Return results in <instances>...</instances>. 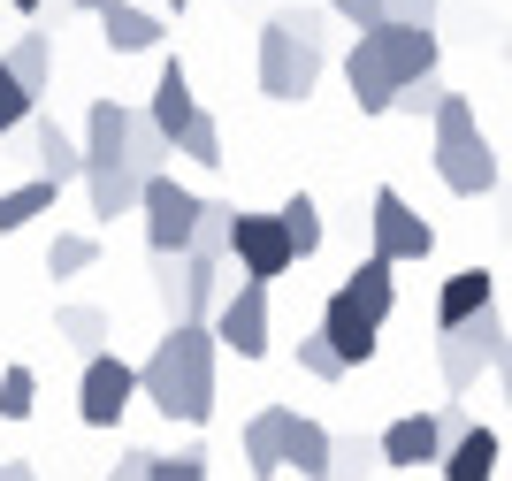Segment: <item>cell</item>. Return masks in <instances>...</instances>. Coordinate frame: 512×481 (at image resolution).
I'll list each match as a JSON object with an SVG mask.
<instances>
[{
	"instance_id": "obj_26",
	"label": "cell",
	"mask_w": 512,
	"mask_h": 481,
	"mask_svg": "<svg viewBox=\"0 0 512 481\" xmlns=\"http://www.w3.org/2000/svg\"><path fill=\"white\" fill-rule=\"evenodd\" d=\"M383 459H375V436H329V466L321 481H375Z\"/></svg>"
},
{
	"instance_id": "obj_43",
	"label": "cell",
	"mask_w": 512,
	"mask_h": 481,
	"mask_svg": "<svg viewBox=\"0 0 512 481\" xmlns=\"http://www.w3.org/2000/svg\"><path fill=\"white\" fill-rule=\"evenodd\" d=\"M8 8H16V16H39V8H46V0H8Z\"/></svg>"
},
{
	"instance_id": "obj_41",
	"label": "cell",
	"mask_w": 512,
	"mask_h": 481,
	"mask_svg": "<svg viewBox=\"0 0 512 481\" xmlns=\"http://www.w3.org/2000/svg\"><path fill=\"white\" fill-rule=\"evenodd\" d=\"M146 466H153V451H123V459H115V474H107V481H146Z\"/></svg>"
},
{
	"instance_id": "obj_36",
	"label": "cell",
	"mask_w": 512,
	"mask_h": 481,
	"mask_svg": "<svg viewBox=\"0 0 512 481\" xmlns=\"http://www.w3.org/2000/svg\"><path fill=\"white\" fill-rule=\"evenodd\" d=\"M436 8H444V0H383V23H413V31H436Z\"/></svg>"
},
{
	"instance_id": "obj_23",
	"label": "cell",
	"mask_w": 512,
	"mask_h": 481,
	"mask_svg": "<svg viewBox=\"0 0 512 481\" xmlns=\"http://www.w3.org/2000/svg\"><path fill=\"white\" fill-rule=\"evenodd\" d=\"M283 466H299V481H321V466H329V428H321V420H306V413H291Z\"/></svg>"
},
{
	"instance_id": "obj_7",
	"label": "cell",
	"mask_w": 512,
	"mask_h": 481,
	"mask_svg": "<svg viewBox=\"0 0 512 481\" xmlns=\"http://www.w3.org/2000/svg\"><path fill=\"white\" fill-rule=\"evenodd\" d=\"M321 62H329V54L306 46V39H291L283 23L260 31V92H268V100H306L321 84Z\"/></svg>"
},
{
	"instance_id": "obj_16",
	"label": "cell",
	"mask_w": 512,
	"mask_h": 481,
	"mask_svg": "<svg viewBox=\"0 0 512 481\" xmlns=\"http://www.w3.org/2000/svg\"><path fill=\"white\" fill-rule=\"evenodd\" d=\"M192 115H199V100H192V69H184V62H161V77H153V100H146V123L176 146V130L192 123Z\"/></svg>"
},
{
	"instance_id": "obj_12",
	"label": "cell",
	"mask_w": 512,
	"mask_h": 481,
	"mask_svg": "<svg viewBox=\"0 0 512 481\" xmlns=\"http://www.w3.org/2000/svg\"><path fill=\"white\" fill-rule=\"evenodd\" d=\"M482 306H497V275L490 268H459V275H444V291H436V329H467Z\"/></svg>"
},
{
	"instance_id": "obj_8",
	"label": "cell",
	"mask_w": 512,
	"mask_h": 481,
	"mask_svg": "<svg viewBox=\"0 0 512 481\" xmlns=\"http://www.w3.org/2000/svg\"><path fill=\"white\" fill-rule=\"evenodd\" d=\"M230 260H237V275L245 283H276V275H291L299 260H291V245H283V230H276V214H245V207H230Z\"/></svg>"
},
{
	"instance_id": "obj_18",
	"label": "cell",
	"mask_w": 512,
	"mask_h": 481,
	"mask_svg": "<svg viewBox=\"0 0 512 481\" xmlns=\"http://www.w3.org/2000/svg\"><path fill=\"white\" fill-rule=\"evenodd\" d=\"M0 77L16 84L23 100H39V92H46V77H54V39H46V31H23V39L8 46V54H0Z\"/></svg>"
},
{
	"instance_id": "obj_15",
	"label": "cell",
	"mask_w": 512,
	"mask_h": 481,
	"mask_svg": "<svg viewBox=\"0 0 512 481\" xmlns=\"http://www.w3.org/2000/svg\"><path fill=\"white\" fill-rule=\"evenodd\" d=\"M444 481H497V466H505V436L497 428H467V436L444 443Z\"/></svg>"
},
{
	"instance_id": "obj_33",
	"label": "cell",
	"mask_w": 512,
	"mask_h": 481,
	"mask_svg": "<svg viewBox=\"0 0 512 481\" xmlns=\"http://www.w3.org/2000/svg\"><path fill=\"white\" fill-rule=\"evenodd\" d=\"M444 92H451L444 77H421V84H406V92H390V115H413V123H421V115H436Z\"/></svg>"
},
{
	"instance_id": "obj_11",
	"label": "cell",
	"mask_w": 512,
	"mask_h": 481,
	"mask_svg": "<svg viewBox=\"0 0 512 481\" xmlns=\"http://www.w3.org/2000/svg\"><path fill=\"white\" fill-rule=\"evenodd\" d=\"M375 459L398 466V474H406V466H436V459H444V436H436V420H428V413H406V420H390L383 436H375Z\"/></svg>"
},
{
	"instance_id": "obj_10",
	"label": "cell",
	"mask_w": 512,
	"mask_h": 481,
	"mask_svg": "<svg viewBox=\"0 0 512 481\" xmlns=\"http://www.w3.org/2000/svg\"><path fill=\"white\" fill-rule=\"evenodd\" d=\"M130 398H138V367L115 352L85 359V382H77V413H85V428H115V420L130 413Z\"/></svg>"
},
{
	"instance_id": "obj_45",
	"label": "cell",
	"mask_w": 512,
	"mask_h": 481,
	"mask_svg": "<svg viewBox=\"0 0 512 481\" xmlns=\"http://www.w3.org/2000/svg\"><path fill=\"white\" fill-rule=\"evenodd\" d=\"M69 8H85V16H92V8H100V0H69Z\"/></svg>"
},
{
	"instance_id": "obj_19",
	"label": "cell",
	"mask_w": 512,
	"mask_h": 481,
	"mask_svg": "<svg viewBox=\"0 0 512 481\" xmlns=\"http://www.w3.org/2000/svg\"><path fill=\"white\" fill-rule=\"evenodd\" d=\"M31 146H39V176L54 191H62L69 176H85V153H77V138H69L54 115H31Z\"/></svg>"
},
{
	"instance_id": "obj_39",
	"label": "cell",
	"mask_w": 512,
	"mask_h": 481,
	"mask_svg": "<svg viewBox=\"0 0 512 481\" xmlns=\"http://www.w3.org/2000/svg\"><path fill=\"white\" fill-rule=\"evenodd\" d=\"M291 39H306V46H321V23H329V8H291V16H276Z\"/></svg>"
},
{
	"instance_id": "obj_40",
	"label": "cell",
	"mask_w": 512,
	"mask_h": 481,
	"mask_svg": "<svg viewBox=\"0 0 512 481\" xmlns=\"http://www.w3.org/2000/svg\"><path fill=\"white\" fill-rule=\"evenodd\" d=\"M329 16H344V23H360V31H375V23H383V0H329Z\"/></svg>"
},
{
	"instance_id": "obj_28",
	"label": "cell",
	"mask_w": 512,
	"mask_h": 481,
	"mask_svg": "<svg viewBox=\"0 0 512 481\" xmlns=\"http://www.w3.org/2000/svg\"><path fill=\"white\" fill-rule=\"evenodd\" d=\"M85 191H92V214H100V222L138 214V176H130V168H100V176H85Z\"/></svg>"
},
{
	"instance_id": "obj_31",
	"label": "cell",
	"mask_w": 512,
	"mask_h": 481,
	"mask_svg": "<svg viewBox=\"0 0 512 481\" xmlns=\"http://www.w3.org/2000/svg\"><path fill=\"white\" fill-rule=\"evenodd\" d=\"M92 260H100V237H85V230H62L46 245V275H85Z\"/></svg>"
},
{
	"instance_id": "obj_9",
	"label": "cell",
	"mask_w": 512,
	"mask_h": 481,
	"mask_svg": "<svg viewBox=\"0 0 512 481\" xmlns=\"http://www.w3.org/2000/svg\"><path fill=\"white\" fill-rule=\"evenodd\" d=\"M214 344L237 359H268V291L260 283H237V291H222V306H214Z\"/></svg>"
},
{
	"instance_id": "obj_35",
	"label": "cell",
	"mask_w": 512,
	"mask_h": 481,
	"mask_svg": "<svg viewBox=\"0 0 512 481\" xmlns=\"http://www.w3.org/2000/svg\"><path fill=\"white\" fill-rule=\"evenodd\" d=\"M146 481H207V451H176V459H161V451H153Z\"/></svg>"
},
{
	"instance_id": "obj_6",
	"label": "cell",
	"mask_w": 512,
	"mask_h": 481,
	"mask_svg": "<svg viewBox=\"0 0 512 481\" xmlns=\"http://www.w3.org/2000/svg\"><path fill=\"white\" fill-rule=\"evenodd\" d=\"M138 214H146V245H153V260H176V252L192 245L199 191H184L176 176H146V184H138Z\"/></svg>"
},
{
	"instance_id": "obj_27",
	"label": "cell",
	"mask_w": 512,
	"mask_h": 481,
	"mask_svg": "<svg viewBox=\"0 0 512 481\" xmlns=\"http://www.w3.org/2000/svg\"><path fill=\"white\" fill-rule=\"evenodd\" d=\"M123 168L146 184V176H169V138L146 123V115H130V138H123Z\"/></svg>"
},
{
	"instance_id": "obj_14",
	"label": "cell",
	"mask_w": 512,
	"mask_h": 481,
	"mask_svg": "<svg viewBox=\"0 0 512 481\" xmlns=\"http://www.w3.org/2000/svg\"><path fill=\"white\" fill-rule=\"evenodd\" d=\"M123 138H130V107L123 100H92L85 115V176H100V168H123Z\"/></svg>"
},
{
	"instance_id": "obj_25",
	"label": "cell",
	"mask_w": 512,
	"mask_h": 481,
	"mask_svg": "<svg viewBox=\"0 0 512 481\" xmlns=\"http://www.w3.org/2000/svg\"><path fill=\"white\" fill-rule=\"evenodd\" d=\"M451 336H459V344H467V352L482 359L490 375H505V352H512V344H505V306H482L467 329H451Z\"/></svg>"
},
{
	"instance_id": "obj_34",
	"label": "cell",
	"mask_w": 512,
	"mask_h": 481,
	"mask_svg": "<svg viewBox=\"0 0 512 481\" xmlns=\"http://www.w3.org/2000/svg\"><path fill=\"white\" fill-rule=\"evenodd\" d=\"M344 84H352V100H360V115H390V84L367 77L360 62H344Z\"/></svg>"
},
{
	"instance_id": "obj_17",
	"label": "cell",
	"mask_w": 512,
	"mask_h": 481,
	"mask_svg": "<svg viewBox=\"0 0 512 481\" xmlns=\"http://www.w3.org/2000/svg\"><path fill=\"white\" fill-rule=\"evenodd\" d=\"M283 436H291V405H260V413L245 420V466H253L260 481L283 474Z\"/></svg>"
},
{
	"instance_id": "obj_22",
	"label": "cell",
	"mask_w": 512,
	"mask_h": 481,
	"mask_svg": "<svg viewBox=\"0 0 512 481\" xmlns=\"http://www.w3.org/2000/svg\"><path fill=\"white\" fill-rule=\"evenodd\" d=\"M54 199H62V191L46 184V176H31V184H16V191H0V237H16V230H31L39 214H54Z\"/></svg>"
},
{
	"instance_id": "obj_2",
	"label": "cell",
	"mask_w": 512,
	"mask_h": 481,
	"mask_svg": "<svg viewBox=\"0 0 512 481\" xmlns=\"http://www.w3.org/2000/svg\"><path fill=\"white\" fill-rule=\"evenodd\" d=\"M428 123H436V176H444V191H459V199L497 191V146L482 138V115L467 107V92H444Z\"/></svg>"
},
{
	"instance_id": "obj_32",
	"label": "cell",
	"mask_w": 512,
	"mask_h": 481,
	"mask_svg": "<svg viewBox=\"0 0 512 481\" xmlns=\"http://www.w3.org/2000/svg\"><path fill=\"white\" fill-rule=\"evenodd\" d=\"M31 405H39V375L31 367H0V420H31Z\"/></svg>"
},
{
	"instance_id": "obj_30",
	"label": "cell",
	"mask_w": 512,
	"mask_h": 481,
	"mask_svg": "<svg viewBox=\"0 0 512 481\" xmlns=\"http://www.w3.org/2000/svg\"><path fill=\"white\" fill-rule=\"evenodd\" d=\"M436 375H444V390L451 398H467L474 382H482V359L459 344V336H436Z\"/></svg>"
},
{
	"instance_id": "obj_37",
	"label": "cell",
	"mask_w": 512,
	"mask_h": 481,
	"mask_svg": "<svg viewBox=\"0 0 512 481\" xmlns=\"http://www.w3.org/2000/svg\"><path fill=\"white\" fill-rule=\"evenodd\" d=\"M299 367H306L314 382H337V375H344V367H337V352H329L321 336H299Z\"/></svg>"
},
{
	"instance_id": "obj_44",
	"label": "cell",
	"mask_w": 512,
	"mask_h": 481,
	"mask_svg": "<svg viewBox=\"0 0 512 481\" xmlns=\"http://www.w3.org/2000/svg\"><path fill=\"white\" fill-rule=\"evenodd\" d=\"M161 8H176V16H184V8H192V0H161Z\"/></svg>"
},
{
	"instance_id": "obj_24",
	"label": "cell",
	"mask_w": 512,
	"mask_h": 481,
	"mask_svg": "<svg viewBox=\"0 0 512 481\" xmlns=\"http://www.w3.org/2000/svg\"><path fill=\"white\" fill-rule=\"evenodd\" d=\"M192 260H207V268H230V207L222 199H199V222H192Z\"/></svg>"
},
{
	"instance_id": "obj_29",
	"label": "cell",
	"mask_w": 512,
	"mask_h": 481,
	"mask_svg": "<svg viewBox=\"0 0 512 481\" xmlns=\"http://www.w3.org/2000/svg\"><path fill=\"white\" fill-rule=\"evenodd\" d=\"M169 153H184V161H199V168H222V161H230V153H222V123H214L207 107H199L192 123L176 130V146H169Z\"/></svg>"
},
{
	"instance_id": "obj_4",
	"label": "cell",
	"mask_w": 512,
	"mask_h": 481,
	"mask_svg": "<svg viewBox=\"0 0 512 481\" xmlns=\"http://www.w3.org/2000/svg\"><path fill=\"white\" fill-rule=\"evenodd\" d=\"M153 298H161L169 329H207V314L222 306V268L192 260V252H176V260L153 268Z\"/></svg>"
},
{
	"instance_id": "obj_20",
	"label": "cell",
	"mask_w": 512,
	"mask_h": 481,
	"mask_svg": "<svg viewBox=\"0 0 512 481\" xmlns=\"http://www.w3.org/2000/svg\"><path fill=\"white\" fill-rule=\"evenodd\" d=\"M276 230H283V245H291V260H314L321 237H329V222H321V199H314V191H291V199L276 207Z\"/></svg>"
},
{
	"instance_id": "obj_38",
	"label": "cell",
	"mask_w": 512,
	"mask_h": 481,
	"mask_svg": "<svg viewBox=\"0 0 512 481\" xmlns=\"http://www.w3.org/2000/svg\"><path fill=\"white\" fill-rule=\"evenodd\" d=\"M31 115H39V100H23L16 84L0 77V138H8V130H23V123H31Z\"/></svg>"
},
{
	"instance_id": "obj_3",
	"label": "cell",
	"mask_w": 512,
	"mask_h": 481,
	"mask_svg": "<svg viewBox=\"0 0 512 481\" xmlns=\"http://www.w3.org/2000/svg\"><path fill=\"white\" fill-rule=\"evenodd\" d=\"M352 62H360L367 77H383L390 92H406V84L436 77V31H413V23H375V31H360Z\"/></svg>"
},
{
	"instance_id": "obj_5",
	"label": "cell",
	"mask_w": 512,
	"mask_h": 481,
	"mask_svg": "<svg viewBox=\"0 0 512 481\" xmlns=\"http://www.w3.org/2000/svg\"><path fill=\"white\" fill-rule=\"evenodd\" d=\"M367 230H375V252H367V260H383V268H406V260H428V252H436V230L406 207V191H390V184L367 191Z\"/></svg>"
},
{
	"instance_id": "obj_42",
	"label": "cell",
	"mask_w": 512,
	"mask_h": 481,
	"mask_svg": "<svg viewBox=\"0 0 512 481\" xmlns=\"http://www.w3.org/2000/svg\"><path fill=\"white\" fill-rule=\"evenodd\" d=\"M0 481H39V466L31 459H0Z\"/></svg>"
},
{
	"instance_id": "obj_1",
	"label": "cell",
	"mask_w": 512,
	"mask_h": 481,
	"mask_svg": "<svg viewBox=\"0 0 512 481\" xmlns=\"http://www.w3.org/2000/svg\"><path fill=\"white\" fill-rule=\"evenodd\" d=\"M138 398H153L161 420L207 428L214 420V336L207 329H169L138 367Z\"/></svg>"
},
{
	"instance_id": "obj_13",
	"label": "cell",
	"mask_w": 512,
	"mask_h": 481,
	"mask_svg": "<svg viewBox=\"0 0 512 481\" xmlns=\"http://www.w3.org/2000/svg\"><path fill=\"white\" fill-rule=\"evenodd\" d=\"M92 16H100V39L115 46V54H153V46H161V16L138 8V0H100Z\"/></svg>"
},
{
	"instance_id": "obj_21",
	"label": "cell",
	"mask_w": 512,
	"mask_h": 481,
	"mask_svg": "<svg viewBox=\"0 0 512 481\" xmlns=\"http://www.w3.org/2000/svg\"><path fill=\"white\" fill-rule=\"evenodd\" d=\"M54 336H62L69 352L100 359V352H107V336H115V321H107L100 306H54Z\"/></svg>"
}]
</instances>
